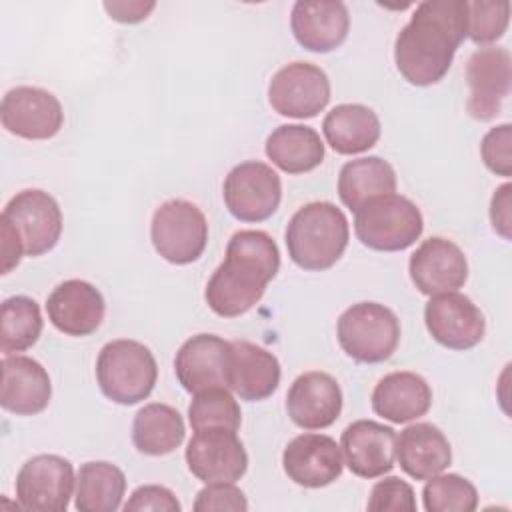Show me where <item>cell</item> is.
Instances as JSON below:
<instances>
[{
  "label": "cell",
  "mask_w": 512,
  "mask_h": 512,
  "mask_svg": "<svg viewBox=\"0 0 512 512\" xmlns=\"http://www.w3.org/2000/svg\"><path fill=\"white\" fill-rule=\"evenodd\" d=\"M466 36V0H424L396 36V68L412 86H432L448 74Z\"/></svg>",
  "instance_id": "cell-1"
},
{
  "label": "cell",
  "mask_w": 512,
  "mask_h": 512,
  "mask_svg": "<svg viewBox=\"0 0 512 512\" xmlns=\"http://www.w3.org/2000/svg\"><path fill=\"white\" fill-rule=\"evenodd\" d=\"M280 270V250L264 230L234 232L224 262L212 272L204 298L222 318L246 314L264 296L266 286Z\"/></svg>",
  "instance_id": "cell-2"
},
{
  "label": "cell",
  "mask_w": 512,
  "mask_h": 512,
  "mask_svg": "<svg viewBox=\"0 0 512 512\" xmlns=\"http://www.w3.org/2000/svg\"><path fill=\"white\" fill-rule=\"evenodd\" d=\"M348 238L346 214L326 200L300 206L292 214L284 234L290 260L308 272L332 268L342 258Z\"/></svg>",
  "instance_id": "cell-3"
},
{
  "label": "cell",
  "mask_w": 512,
  "mask_h": 512,
  "mask_svg": "<svg viewBox=\"0 0 512 512\" xmlns=\"http://www.w3.org/2000/svg\"><path fill=\"white\" fill-rule=\"evenodd\" d=\"M158 380V364L152 350L128 338L106 342L96 358V382L102 394L122 406L146 400Z\"/></svg>",
  "instance_id": "cell-4"
},
{
  "label": "cell",
  "mask_w": 512,
  "mask_h": 512,
  "mask_svg": "<svg viewBox=\"0 0 512 512\" xmlns=\"http://www.w3.org/2000/svg\"><path fill=\"white\" fill-rule=\"evenodd\" d=\"M424 230L420 208L406 196L384 194L368 200L356 210V238L378 252H400L410 248Z\"/></svg>",
  "instance_id": "cell-5"
},
{
  "label": "cell",
  "mask_w": 512,
  "mask_h": 512,
  "mask_svg": "<svg viewBox=\"0 0 512 512\" xmlns=\"http://www.w3.org/2000/svg\"><path fill=\"white\" fill-rule=\"evenodd\" d=\"M336 336L346 356L360 364H378L396 352L400 320L384 304L358 302L340 314Z\"/></svg>",
  "instance_id": "cell-6"
},
{
  "label": "cell",
  "mask_w": 512,
  "mask_h": 512,
  "mask_svg": "<svg viewBox=\"0 0 512 512\" xmlns=\"http://www.w3.org/2000/svg\"><path fill=\"white\" fill-rule=\"evenodd\" d=\"M150 240L166 262L176 266L192 264L208 244L206 216L190 200H166L152 214Z\"/></svg>",
  "instance_id": "cell-7"
},
{
  "label": "cell",
  "mask_w": 512,
  "mask_h": 512,
  "mask_svg": "<svg viewBox=\"0 0 512 512\" xmlns=\"http://www.w3.org/2000/svg\"><path fill=\"white\" fill-rule=\"evenodd\" d=\"M0 226L8 228L20 240L24 256H42L60 240L62 210L48 192L26 188L8 200L0 216Z\"/></svg>",
  "instance_id": "cell-8"
},
{
  "label": "cell",
  "mask_w": 512,
  "mask_h": 512,
  "mask_svg": "<svg viewBox=\"0 0 512 512\" xmlns=\"http://www.w3.org/2000/svg\"><path fill=\"white\" fill-rule=\"evenodd\" d=\"M228 212L240 222L268 220L280 206L282 180L278 172L260 160L236 164L222 184Z\"/></svg>",
  "instance_id": "cell-9"
},
{
  "label": "cell",
  "mask_w": 512,
  "mask_h": 512,
  "mask_svg": "<svg viewBox=\"0 0 512 512\" xmlns=\"http://www.w3.org/2000/svg\"><path fill=\"white\" fill-rule=\"evenodd\" d=\"M74 466L58 454L28 458L16 476V498L24 510L66 512L74 492Z\"/></svg>",
  "instance_id": "cell-10"
},
{
  "label": "cell",
  "mask_w": 512,
  "mask_h": 512,
  "mask_svg": "<svg viewBox=\"0 0 512 512\" xmlns=\"http://www.w3.org/2000/svg\"><path fill=\"white\" fill-rule=\"evenodd\" d=\"M268 102L280 116L314 118L330 102V80L316 64H286L268 84Z\"/></svg>",
  "instance_id": "cell-11"
},
{
  "label": "cell",
  "mask_w": 512,
  "mask_h": 512,
  "mask_svg": "<svg viewBox=\"0 0 512 512\" xmlns=\"http://www.w3.org/2000/svg\"><path fill=\"white\" fill-rule=\"evenodd\" d=\"M188 470L204 484L236 482L248 470V454L234 430L206 428L194 432L184 452Z\"/></svg>",
  "instance_id": "cell-12"
},
{
  "label": "cell",
  "mask_w": 512,
  "mask_h": 512,
  "mask_svg": "<svg viewBox=\"0 0 512 512\" xmlns=\"http://www.w3.org/2000/svg\"><path fill=\"white\" fill-rule=\"evenodd\" d=\"M2 126L26 140H48L56 136L64 124L60 100L38 86L10 88L0 102Z\"/></svg>",
  "instance_id": "cell-13"
},
{
  "label": "cell",
  "mask_w": 512,
  "mask_h": 512,
  "mask_svg": "<svg viewBox=\"0 0 512 512\" xmlns=\"http://www.w3.org/2000/svg\"><path fill=\"white\" fill-rule=\"evenodd\" d=\"M510 52L502 46H482L474 50L466 64L470 88L466 108L472 118L488 122L500 114L502 102L510 94Z\"/></svg>",
  "instance_id": "cell-14"
},
{
  "label": "cell",
  "mask_w": 512,
  "mask_h": 512,
  "mask_svg": "<svg viewBox=\"0 0 512 512\" xmlns=\"http://www.w3.org/2000/svg\"><path fill=\"white\" fill-rule=\"evenodd\" d=\"M424 324L430 336L450 350L474 348L486 332L482 310L460 292L430 296L424 306Z\"/></svg>",
  "instance_id": "cell-15"
},
{
  "label": "cell",
  "mask_w": 512,
  "mask_h": 512,
  "mask_svg": "<svg viewBox=\"0 0 512 512\" xmlns=\"http://www.w3.org/2000/svg\"><path fill=\"white\" fill-rule=\"evenodd\" d=\"M408 274L418 292L426 296L456 292L468 280V260L452 240L430 236L412 252Z\"/></svg>",
  "instance_id": "cell-16"
},
{
  "label": "cell",
  "mask_w": 512,
  "mask_h": 512,
  "mask_svg": "<svg viewBox=\"0 0 512 512\" xmlns=\"http://www.w3.org/2000/svg\"><path fill=\"white\" fill-rule=\"evenodd\" d=\"M230 342L216 334H196L176 352L174 372L182 388L198 394L210 388H228Z\"/></svg>",
  "instance_id": "cell-17"
},
{
  "label": "cell",
  "mask_w": 512,
  "mask_h": 512,
  "mask_svg": "<svg viewBox=\"0 0 512 512\" xmlns=\"http://www.w3.org/2000/svg\"><path fill=\"white\" fill-rule=\"evenodd\" d=\"M46 312L52 326L66 336H90L104 320L106 302L102 292L80 278L60 282L46 298Z\"/></svg>",
  "instance_id": "cell-18"
},
{
  "label": "cell",
  "mask_w": 512,
  "mask_h": 512,
  "mask_svg": "<svg viewBox=\"0 0 512 512\" xmlns=\"http://www.w3.org/2000/svg\"><path fill=\"white\" fill-rule=\"evenodd\" d=\"M342 390L334 376L320 370L300 374L288 388L286 412L304 430L332 426L342 412Z\"/></svg>",
  "instance_id": "cell-19"
},
{
  "label": "cell",
  "mask_w": 512,
  "mask_h": 512,
  "mask_svg": "<svg viewBox=\"0 0 512 512\" xmlns=\"http://www.w3.org/2000/svg\"><path fill=\"white\" fill-rule=\"evenodd\" d=\"M282 468L298 486L324 488L342 474V450L332 436L300 434L286 444Z\"/></svg>",
  "instance_id": "cell-20"
},
{
  "label": "cell",
  "mask_w": 512,
  "mask_h": 512,
  "mask_svg": "<svg viewBox=\"0 0 512 512\" xmlns=\"http://www.w3.org/2000/svg\"><path fill=\"white\" fill-rule=\"evenodd\" d=\"M396 432L376 420H356L348 424L340 438L344 464L360 478L388 474L396 462Z\"/></svg>",
  "instance_id": "cell-21"
},
{
  "label": "cell",
  "mask_w": 512,
  "mask_h": 512,
  "mask_svg": "<svg viewBox=\"0 0 512 512\" xmlns=\"http://www.w3.org/2000/svg\"><path fill=\"white\" fill-rule=\"evenodd\" d=\"M296 42L310 52H332L348 36L350 14L340 0H298L290 12Z\"/></svg>",
  "instance_id": "cell-22"
},
{
  "label": "cell",
  "mask_w": 512,
  "mask_h": 512,
  "mask_svg": "<svg viewBox=\"0 0 512 512\" xmlns=\"http://www.w3.org/2000/svg\"><path fill=\"white\" fill-rule=\"evenodd\" d=\"M0 404L16 416H34L50 404L52 384L46 368L30 356H4L0 362Z\"/></svg>",
  "instance_id": "cell-23"
},
{
  "label": "cell",
  "mask_w": 512,
  "mask_h": 512,
  "mask_svg": "<svg viewBox=\"0 0 512 512\" xmlns=\"http://www.w3.org/2000/svg\"><path fill=\"white\" fill-rule=\"evenodd\" d=\"M280 362L278 358L248 340L230 342V368L228 388L248 402H260L270 398L280 384Z\"/></svg>",
  "instance_id": "cell-24"
},
{
  "label": "cell",
  "mask_w": 512,
  "mask_h": 512,
  "mask_svg": "<svg viewBox=\"0 0 512 512\" xmlns=\"http://www.w3.org/2000/svg\"><path fill=\"white\" fill-rule=\"evenodd\" d=\"M372 410L392 424H406L424 416L432 406V388L416 372H390L372 390Z\"/></svg>",
  "instance_id": "cell-25"
},
{
  "label": "cell",
  "mask_w": 512,
  "mask_h": 512,
  "mask_svg": "<svg viewBox=\"0 0 512 512\" xmlns=\"http://www.w3.org/2000/svg\"><path fill=\"white\" fill-rule=\"evenodd\" d=\"M396 460L414 480H428L444 472L452 462V448L444 432L430 422L406 426L396 436Z\"/></svg>",
  "instance_id": "cell-26"
},
{
  "label": "cell",
  "mask_w": 512,
  "mask_h": 512,
  "mask_svg": "<svg viewBox=\"0 0 512 512\" xmlns=\"http://www.w3.org/2000/svg\"><path fill=\"white\" fill-rule=\"evenodd\" d=\"M322 132L328 146L342 154L352 156L370 150L380 140V118L364 104H338L322 122Z\"/></svg>",
  "instance_id": "cell-27"
},
{
  "label": "cell",
  "mask_w": 512,
  "mask_h": 512,
  "mask_svg": "<svg viewBox=\"0 0 512 512\" xmlns=\"http://www.w3.org/2000/svg\"><path fill=\"white\" fill-rule=\"evenodd\" d=\"M266 156L286 174H304L318 168L324 160L320 134L304 124H282L266 138Z\"/></svg>",
  "instance_id": "cell-28"
},
{
  "label": "cell",
  "mask_w": 512,
  "mask_h": 512,
  "mask_svg": "<svg viewBox=\"0 0 512 512\" xmlns=\"http://www.w3.org/2000/svg\"><path fill=\"white\" fill-rule=\"evenodd\" d=\"M182 414L170 404L150 402L142 406L132 420V444L140 454L164 456L184 442Z\"/></svg>",
  "instance_id": "cell-29"
},
{
  "label": "cell",
  "mask_w": 512,
  "mask_h": 512,
  "mask_svg": "<svg viewBox=\"0 0 512 512\" xmlns=\"http://www.w3.org/2000/svg\"><path fill=\"white\" fill-rule=\"evenodd\" d=\"M396 192V172L390 162L380 156H364L348 160L338 174V196L350 210H358L362 204L376 196Z\"/></svg>",
  "instance_id": "cell-30"
},
{
  "label": "cell",
  "mask_w": 512,
  "mask_h": 512,
  "mask_svg": "<svg viewBox=\"0 0 512 512\" xmlns=\"http://www.w3.org/2000/svg\"><path fill=\"white\" fill-rule=\"evenodd\" d=\"M126 494L124 472L106 460H94L80 466L76 474L78 512H116Z\"/></svg>",
  "instance_id": "cell-31"
},
{
  "label": "cell",
  "mask_w": 512,
  "mask_h": 512,
  "mask_svg": "<svg viewBox=\"0 0 512 512\" xmlns=\"http://www.w3.org/2000/svg\"><path fill=\"white\" fill-rule=\"evenodd\" d=\"M44 328L40 306L28 296H10L0 306V350L12 356L36 344Z\"/></svg>",
  "instance_id": "cell-32"
},
{
  "label": "cell",
  "mask_w": 512,
  "mask_h": 512,
  "mask_svg": "<svg viewBox=\"0 0 512 512\" xmlns=\"http://www.w3.org/2000/svg\"><path fill=\"white\" fill-rule=\"evenodd\" d=\"M188 422L194 432L206 428H226L238 432L242 412L228 388H210L194 394L188 406Z\"/></svg>",
  "instance_id": "cell-33"
},
{
  "label": "cell",
  "mask_w": 512,
  "mask_h": 512,
  "mask_svg": "<svg viewBox=\"0 0 512 512\" xmlns=\"http://www.w3.org/2000/svg\"><path fill=\"white\" fill-rule=\"evenodd\" d=\"M422 504L428 512H472L478 508V490L460 474L440 472L426 480Z\"/></svg>",
  "instance_id": "cell-34"
},
{
  "label": "cell",
  "mask_w": 512,
  "mask_h": 512,
  "mask_svg": "<svg viewBox=\"0 0 512 512\" xmlns=\"http://www.w3.org/2000/svg\"><path fill=\"white\" fill-rule=\"evenodd\" d=\"M510 22L508 0L468 2V38L474 44H492L504 36Z\"/></svg>",
  "instance_id": "cell-35"
},
{
  "label": "cell",
  "mask_w": 512,
  "mask_h": 512,
  "mask_svg": "<svg viewBox=\"0 0 512 512\" xmlns=\"http://www.w3.org/2000/svg\"><path fill=\"white\" fill-rule=\"evenodd\" d=\"M366 508L370 512H414L416 496L408 482L398 476H386L372 486Z\"/></svg>",
  "instance_id": "cell-36"
},
{
  "label": "cell",
  "mask_w": 512,
  "mask_h": 512,
  "mask_svg": "<svg viewBox=\"0 0 512 512\" xmlns=\"http://www.w3.org/2000/svg\"><path fill=\"white\" fill-rule=\"evenodd\" d=\"M480 154L484 166L496 176H512V126L508 122L490 128L482 142Z\"/></svg>",
  "instance_id": "cell-37"
},
{
  "label": "cell",
  "mask_w": 512,
  "mask_h": 512,
  "mask_svg": "<svg viewBox=\"0 0 512 512\" xmlns=\"http://www.w3.org/2000/svg\"><path fill=\"white\" fill-rule=\"evenodd\" d=\"M192 508L196 512H212V510L244 512L248 510V500L244 492L238 486H234V482H214V484H206L196 494Z\"/></svg>",
  "instance_id": "cell-38"
},
{
  "label": "cell",
  "mask_w": 512,
  "mask_h": 512,
  "mask_svg": "<svg viewBox=\"0 0 512 512\" xmlns=\"http://www.w3.org/2000/svg\"><path fill=\"white\" fill-rule=\"evenodd\" d=\"M126 512H136V510H156V512H180L182 506L176 498V494L160 484H144L138 486L128 502L122 506Z\"/></svg>",
  "instance_id": "cell-39"
},
{
  "label": "cell",
  "mask_w": 512,
  "mask_h": 512,
  "mask_svg": "<svg viewBox=\"0 0 512 512\" xmlns=\"http://www.w3.org/2000/svg\"><path fill=\"white\" fill-rule=\"evenodd\" d=\"M512 184L506 182L502 186H498L492 194L490 200V222L492 228L504 238L510 240L512 238Z\"/></svg>",
  "instance_id": "cell-40"
},
{
  "label": "cell",
  "mask_w": 512,
  "mask_h": 512,
  "mask_svg": "<svg viewBox=\"0 0 512 512\" xmlns=\"http://www.w3.org/2000/svg\"><path fill=\"white\" fill-rule=\"evenodd\" d=\"M154 8L156 2H104V10L110 14V18L124 24H136L140 20H146Z\"/></svg>",
  "instance_id": "cell-41"
}]
</instances>
